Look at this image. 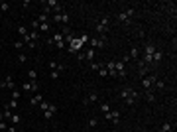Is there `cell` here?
<instances>
[{
  "label": "cell",
  "instance_id": "30",
  "mask_svg": "<svg viewBox=\"0 0 177 132\" xmlns=\"http://www.w3.org/2000/svg\"><path fill=\"white\" fill-rule=\"evenodd\" d=\"M57 4H59L57 0H47V2H45V6H47V8H55Z\"/></svg>",
  "mask_w": 177,
  "mask_h": 132
},
{
  "label": "cell",
  "instance_id": "10",
  "mask_svg": "<svg viewBox=\"0 0 177 132\" xmlns=\"http://www.w3.org/2000/svg\"><path fill=\"white\" fill-rule=\"evenodd\" d=\"M0 87H4V89H10V91H14L16 89V81H14V77L12 75H8V77L4 79L2 83H0Z\"/></svg>",
  "mask_w": 177,
  "mask_h": 132
},
{
  "label": "cell",
  "instance_id": "39",
  "mask_svg": "<svg viewBox=\"0 0 177 132\" xmlns=\"http://www.w3.org/2000/svg\"><path fill=\"white\" fill-rule=\"evenodd\" d=\"M6 132H16V126H14V124H8V128H6Z\"/></svg>",
  "mask_w": 177,
  "mask_h": 132
},
{
  "label": "cell",
  "instance_id": "32",
  "mask_svg": "<svg viewBox=\"0 0 177 132\" xmlns=\"http://www.w3.org/2000/svg\"><path fill=\"white\" fill-rule=\"evenodd\" d=\"M99 75H100V77H108V71H106V67H104V65L99 69Z\"/></svg>",
  "mask_w": 177,
  "mask_h": 132
},
{
  "label": "cell",
  "instance_id": "4",
  "mask_svg": "<svg viewBox=\"0 0 177 132\" xmlns=\"http://www.w3.org/2000/svg\"><path fill=\"white\" fill-rule=\"evenodd\" d=\"M134 8H128V10H124V12H118V22H122V24H130V20H132V16H134Z\"/></svg>",
  "mask_w": 177,
  "mask_h": 132
},
{
  "label": "cell",
  "instance_id": "20",
  "mask_svg": "<svg viewBox=\"0 0 177 132\" xmlns=\"http://www.w3.org/2000/svg\"><path fill=\"white\" fill-rule=\"evenodd\" d=\"M49 30H51V24L49 22H44V24H39V32H49Z\"/></svg>",
  "mask_w": 177,
  "mask_h": 132
},
{
  "label": "cell",
  "instance_id": "11",
  "mask_svg": "<svg viewBox=\"0 0 177 132\" xmlns=\"http://www.w3.org/2000/svg\"><path fill=\"white\" fill-rule=\"evenodd\" d=\"M155 49H157V47H155V45L152 44V42H148V44L144 45V49H142V55H148V57H154Z\"/></svg>",
  "mask_w": 177,
  "mask_h": 132
},
{
  "label": "cell",
  "instance_id": "14",
  "mask_svg": "<svg viewBox=\"0 0 177 132\" xmlns=\"http://www.w3.org/2000/svg\"><path fill=\"white\" fill-rule=\"evenodd\" d=\"M42 101H44L42 93H33V97H32V105H35V107H37V105H39Z\"/></svg>",
  "mask_w": 177,
  "mask_h": 132
},
{
  "label": "cell",
  "instance_id": "16",
  "mask_svg": "<svg viewBox=\"0 0 177 132\" xmlns=\"http://www.w3.org/2000/svg\"><path fill=\"white\" fill-rule=\"evenodd\" d=\"M171 130H173V122H163L159 128V132H171Z\"/></svg>",
  "mask_w": 177,
  "mask_h": 132
},
{
  "label": "cell",
  "instance_id": "18",
  "mask_svg": "<svg viewBox=\"0 0 177 132\" xmlns=\"http://www.w3.org/2000/svg\"><path fill=\"white\" fill-rule=\"evenodd\" d=\"M16 32H18L20 38H26V36H28V28H26V26H18V30H16Z\"/></svg>",
  "mask_w": 177,
  "mask_h": 132
},
{
  "label": "cell",
  "instance_id": "13",
  "mask_svg": "<svg viewBox=\"0 0 177 132\" xmlns=\"http://www.w3.org/2000/svg\"><path fill=\"white\" fill-rule=\"evenodd\" d=\"M128 55H130V59H138V57H140V47H138V45H134Z\"/></svg>",
  "mask_w": 177,
  "mask_h": 132
},
{
  "label": "cell",
  "instance_id": "5",
  "mask_svg": "<svg viewBox=\"0 0 177 132\" xmlns=\"http://www.w3.org/2000/svg\"><path fill=\"white\" fill-rule=\"evenodd\" d=\"M104 120L112 122V124H120V110H110L104 114Z\"/></svg>",
  "mask_w": 177,
  "mask_h": 132
},
{
  "label": "cell",
  "instance_id": "3",
  "mask_svg": "<svg viewBox=\"0 0 177 132\" xmlns=\"http://www.w3.org/2000/svg\"><path fill=\"white\" fill-rule=\"evenodd\" d=\"M20 91L22 93H37L39 91V85H37V81H26L20 85Z\"/></svg>",
  "mask_w": 177,
  "mask_h": 132
},
{
  "label": "cell",
  "instance_id": "24",
  "mask_svg": "<svg viewBox=\"0 0 177 132\" xmlns=\"http://www.w3.org/2000/svg\"><path fill=\"white\" fill-rule=\"evenodd\" d=\"M100 110H102V114L110 112V105H108V103H100Z\"/></svg>",
  "mask_w": 177,
  "mask_h": 132
},
{
  "label": "cell",
  "instance_id": "41",
  "mask_svg": "<svg viewBox=\"0 0 177 132\" xmlns=\"http://www.w3.org/2000/svg\"><path fill=\"white\" fill-rule=\"evenodd\" d=\"M0 112H2V103H0Z\"/></svg>",
  "mask_w": 177,
  "mask_h": 132
},
{
  "label": "cell",
  "instance_id": "2",
  "mask_svg": "<svg viewBox=\"0 0 177 132\" xmlns=\"http://www.w3.org/2000/svg\"><path fill=\"white\" fill-rule=\"evenodd\" d=\"M95 30H97V34H99V38H104L106 32L110 30V18H108V16L100 18L99 22H97V26H95Z\"/></svg>",
  "mask_w": 177,
  "mask_h": 132
},
{
  "label": "cell",
  "instance_id": "35",
  "mask_svg": "<svg viewBox=\"0 0 177 132\" xmlns=\"http://www.w3.org/2000/svg\"><path fill=\"white\" fill-rule=\"evenodd\" d=\"M6 128H8L6 120H0V132H6Z\"/></svg>",
  "mask_w": 177,
  "mask_h": 132
},
{
  "label": "cell",
  "instance_id": "26",
  "mask_svg": "<svg viewBox=\"0 0 177 132\" xmlns=\"http://www.w3.org/2000/svg\"><path fill=\"white\" fill-rule=\"evenodd\" d=\"M4 107H6V109H10V110H14V109H18V101H14V99H12L10 103H8V105H4Z\"/></svg>",
  "mask_w": 177,
  "mask_h": 132
},
{
  "label": "cell",
  "instance_id": "6",
  "mask_svg": "<svg viewBox=\"0 0 177 132\" xmlns=\"http://www.w3.org/2000/svg\"><path fill=\"white\" fill-rule=\"evenodd\" d=\"M88 44H91L93 49H102V47L106 45V38H91Z\"/></svg>",
  "mask_w": 177,
  "mask_h": 132
},
{
  "label": "cell",
  "instance_id": "12",
  "mask_svg": "<svg viewBox=\"0 0 177 132\" xmlns=\"http://www.w3.org/2000/svg\"><path fill=\"white\" fill-rule=\"evenodd\" d=\"M97 101H99V95H97V93H88L83 103H85V105H91V103H97Z\"/></svg>",
  "mask_w": 177,
  "mask_h": 132
},
{
  "label": "cell",
  "instance_id": "7",
  "mask_svg": "<svg viewBox=\"0 0 177 132\" xmlns=\"http://www.w3.org/2000/svg\"><path fill=\"white\" fill-rule=\"evenodd\" d=\"M55 112H57V105H55V103H49L47 110H44V118H45V120H51Z\"/></svg>",
  "mask_w": 177,
  "mask_h": 132
},
{
  "label": "cell",
  "instance_id": "36",
  "mask_svg": "<svg viewBox=\"0 0 177 132\" xmlns=\"http://www.w3.org/2000/svg\"><path fill=\"white\" fill-rule=\"evenodd\" d=\"M97 124H99V118H91V120H88V126H93V128H95Z\"/></svg>",
  "mask_w": 177,
  "mask_h": 132
},
{
  "label": "cell",
  "instance_id": "22",
  "mask_svg": "<svg viewBox=\"0 0 177 132\" xmlns=\"http://www.w3.org/2000/svg\"><path fill=\"white\" fill-rule=\"evenodd\" d=\"M28 38H30V40H32V42H37V40H39V32H28Z\"/></svg>",
  "mask_w": 177,
  "mask_h": 132
},
{
  "label": "cell",
  "instance_id": "8",
  "mask_svg": "<svg viewBox=\"0 0 177 132\" xmlns=\"http://www.w3.org/2000/svg\"><path fill=\"white\" fill-rule=\"evenodd\" d=\"M157 79V75H150V77H142V87L146 91H150V89L154 87V81Z\"/></svg>",
  "mask_w": 177,
  "mask_h": 132
},
{
  "label": "cell",
  "instance_id": "38",
  "mask_svg": "<svg viewBox=\"0 0 177 132\" xmlns=\"http://www.w3.org/2000/svg\"><path fill=\"white\" fill-rule=\"evenodd\" d=\"M57 65H59L57 61H49V69H57Z\"/></svg>",
  "mask_w": 177,
  "mask_h": 132
},
{
  "label": "cell",
  "instance_id": "27",
  "mask_svg": "<svg viewBox=\"0 0 177 132\" xmlns=\"http://www.w3.org/2000/svg\"><path fill=\"white\" fill-rule=\"evenodd\" d=\"M24 45H26V44H24L22 40H16V42H14V47H16L18 51H20V49H24Z\"/></svg>",
  "mask_w": 177,
  "mask_h": 132
},
{
  "label": "cell",
  "instance_id": "31",
  "mask_svg": "<svg viewBox=\"0 0 177 132\" xmlns=\"http://www.w3.org/2000/svg\"><path fill=\"white\" fill-rule=\"evenodd\" d=\"M0 10L8 12V10H10V4H8V2H0Z\"/></svg>",
  "mask_w": 177,
  "mask_h": 132
},
{
  "label": "cell",
  "instance_id": "1",
  "mask_svg": "<svg viewBox=\"0 0 177 132\" xmlns=\"http://www.w3.org/2000/svg\"><path fill=\"white\" fill-rule=\"evenodd\" d=\"M120 97H122V101H124L128 107H132L136 101H140V97H142V95H140L138 91H134L132 87H124V89L120 91Z\"/></svg>",
  "mask_w": 177,
  "mask_h": 132
},
{
  "label": "cell",
  "instance_id": "21",
  "mask_svg": "<svg viewBox=\"0 0 177 132\" xmlns=\"http://www.w3.org/2000/svg\"><path fill=\"white\" fill-rule=\"evenodd\" d=\"M20 122H22V116H18V114H12L10 116V124L16 126V124H20Z\"/></svg>",
  "mask_w": 177,
  "mask_h": 132
},
{
  "label": "cell",
  "instance_id": "37",
  "mask_svg": "<svg viewBox=\"0 0 177 132\" xmlns=\"http://www.w3.org/2000/svg\"><path fill=\"white\" fill-rule=\"evenodd\" d=\"M77 59H79V61H83V59H85V51H79V53H77Z\"/></svg>",
  "mask_w": 177,
  "mask_h": 132
},
{
  "label": "cell",
  "instance_id": "15",
  "mask_svg": "<svg viewBox=\"0 0 177 132\" xmlns=\"http://www.w3.org/2000/svg\"><path fill=\"white\" fill-rule=\"evenodd\" d=\"M85 59L87 61H95V49L93 47H88L87 51H85Z\"/></svg>",
  "mask_w": 177,
  "mask_h": 132
},
{
  "label": "cell",
  "instance_id": "33",
  "mask_svg": "<svg viewBox=\"0 0 177 132\" xmlns=\"http://www.w3.org/2000/svg\"><path fill=\"white\" fill-rule=\"evenodd\" d=\"M18 61H20V63H26V61H28V55L26 53H18Z\"/></svg>",
  "mask_w": 177,
  "mask_h": 132
},
{
  "label": "cell",
  "instance_id": "28",
  "mask_svg": "<svg viewBox=\"0 0 177 132\" xmlns=\"http://www.w3.org/2000/svg\"><path fill=\"white\" fill-rule=\"evenodd\" d=\"M28 77H30V81H35V79H37V73H35V69H30V71H28Z\"/></svg>",
  "mask_w": 177,
  "mask_h": 132
},
{
  "label": "cell",
  "instance_id": "40",
  "mask_svg": "<svg viewBox=\"0 0 177 132\" xmlns=\"http://www.w3.org/2000/svg\"><path fill=\"white\" fill-rule=\"evenodd\" d=\"M35 45H37L35 42H30V44H28V47H30V49H35Z\"/></svg>",
  "mask_w": 177,
  "mask_h": 132
},
{
  "label": "cell",
  "instance_id": "19",
  "mask_svg": "<svg viewBox=\"0 0 177 132\" xmlns=\"http://www.w3.org/2000/svg\"><path fill=\"white\" fill-rule=\"evenodd\" d=\"M12 99H14V101H20V99H22V91H20L18 87L12 91Z\"/></svg>",
  "mask_w": 177,
  "mask_h": 132
},
{
  "label": "cell",
  "instance_id": "29",
  "mask_svg": "<svg viewBox=\"0 0 177 132\" xmlns=\"http://www.w3.org/2000/svg\"><path fill=\"white\" fill-rule=\"evenodd\" d=\"M100 67H102V63H97V61H91V69H93V71H99Z\"/></svg>",
  "mask_w": 177,
  "mask_h": 132
},
{
  "label": "cell",
  "instance_id": "17",
  "mask_svg": "<svg viewBox=\"0 0 177 132\" xmlns=\"http://www.w3.org/2000/svg\"><path fill=\"white\" fill-rule=\"evenodd\" d=\"M146 101H148V103H154L155 101V95H154V91H152V89H150V91H146Z\"/></svg>",
  "mask_w": 177,
  "mask_h": 132
},
{
  "label": "cell",
  "instance_id": "23",
  "mask_svg": "<svg viewBox=\"0 0 177 132\" xmlns=\"http://www.w3.org/2000/svg\"><path fill=\"white\" fill-rule=\"evenodd\" d=\"M161 59H163V53H161L159 49H155V53H154V61H155V63H159Z\"/></svg>",
  "mask_w": 177,
  "mask_h": 132
},
{
  "label": "cell",
  "instance_id": "34",
  "mask_svg": "<svg viewBox=\"0 0 177 132\" xmlns=\"http://www.w3.org/2000/svg\"><path fill=\"white\" fill-rule=\"evenodd\" d=\"M37 107H39L42 110H47V107H49V103H47V101H42V103H39Z\"/></svg>",
  "mask_w": 177,
  "mask_h": 132
},
{
  "label": "cell",
  "instance_id": "25",
  "mask_svg": "<svg viewBox=\"0 0 177 132\" xmlns=\"http://www.w3.org/2000/svg\"><path fill=\"white\" fill-rule=\"evenodd\" d=\"M154 87H155V89H163V87H165L163 79H155V81H154Z\"/></svg>",
  "mask_w": 177,
  "mask_h": 132
},
{
  "label": "cell",
  "instance_id": "9",
  "mask_svg": "<svg viewBox=\"0 0 177 132\" xmlns=\"http://www.w3.org/2000/svg\"><path fill=\"white\" fill-rule=\"evenodd\" d=\"M53 22H59V24H69V14L67 12H61V14H51Z\"/></svg>",
  "mask_w": 177,
  "mask_h": 132
}]
</instances>
